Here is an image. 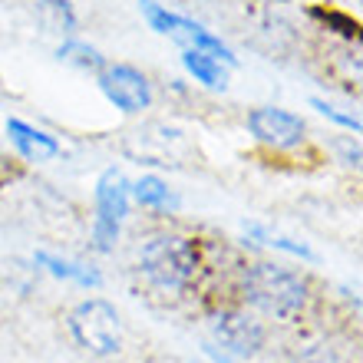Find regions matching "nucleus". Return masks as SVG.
<instances>
[{
  "label": "nucleus",
  "mask_w": 363,
  "mask_h": 363,
  "mask_svg": "<svg viewBox=\"0 0 363 363\" xmlns=\"http://www.w3.org/2000/svg\"><path fill=\"white\" fill-rule=\"evenodd\" d=\"M37 20L50 37H73L77 33V13L69 0H37Z\"/></svg>",
  "instance_id": "9d476101"
},
{
  "label": "nucleus",
  "mask_w": 363,
  "mask_h": 363,
  "mask_svg": "<svg viewBox=\"0 0 363 363\" xmlns=\"http://www.w3.org/2000/svg\"><path fill=\"white\" fill-rule=\"evenodd\" d=\"M99 86H103V93L109 96L123 113H143V109H149V103H152V86H149V79L133 67L103 69Z\"/></svg>",
  "instance_id": "423d86ee"
},
{
  "label": "nucleus",
  "mask_w": 363,
  "mask_h": 363,
  "mask_svg": "<svg viewBox=\"0 0 363 363\" xmlns=\"http://www.w3.org/2000/svg\"><path fill=\"white\" fill-rule=\"evenodd\" d=\"M182 63H185V69H189L199 83H205V86H211V89H225V86H228V73H225V67H221V60L211 57V53H205V50L185 47Z\"/></svg>",
  "instance_id": "9b49d317"
},
{
  "label": "nucleus",
  "mask_w": 363,
  "mask_h": 363,
  "mask_svg": "<svg viewBox=\"0 0 363 363\" xmlns=\"http://www.w3.org/2000/svg\"><path fill=\"white\" fill-rule=\"evenodd\" d=\"M133 195L143 205H149V208H165V205H172V195H169V185H165L162 179H155V175H145V179H139L133 185Z\"/></svg>",
  "instance_id": "4468645a"
},
{
  "label": "nucleus",
  "mask_w": 363,
  "mask_h": 363,
  "mask_svg": "<svg viewBox=\"0 0 363 363\" xmlns=\"http://www.w3.org/2000/svg\"><path fill=\"white\" fill-rule=\"evenodd\" d=\"M245 294L274 317H297L307 304V284L281 264H255L245 274Z\"/></svg>",
  "instance_id": "f257e3e1"
},
{
  "label": "nucleus",
  "mask_w": 363,
  "mask_h": 363,
  "mask_svg": "<svg viewBox=\"0 0 363 363\" xmlns=\"http://www.w3.org/2000/svg\"><path fill=\"white\" fill-rule=\"evenodd\" d=\"M311 106H314L317 113L320 116H327V119H334V123H340V125H347V129H360V119H357V116H344L340 113V109H334V106H327L324 99H311Z\"/></svg>",
  "instance_id": "dca6fc26"
},
{
  "label": "nucleus",
  "mask_w": 363,
  "mask_h": 363,
  "mask_svg": "<svg viewBox=\"0 0 363 363\" xmlns=\"http://www.w3.org/2000/svg\"><path fill=\"white\" fill-rule=\"evenodd\" d=\"M139 4H143V13H145V20L152 23V30L165 33V37H172L175 43H182V47L205 50V53L225 60V63H238L235 53H231L218 37H211L205 27H199V23H191V20H185V17H175V13H169V10L159 7L155 0H139Z\"/></svg>",
  "instance_id": "39448f33"
},
{
  "label": "nucleus",
  "mask_w": 363,
  "mask_h": 363,
  "mask_svg": "<svg viewBox=\"0 0 363 363\" xmlns=\"http://www.w3.org/2000/svg\"><path fill=\"white\" fill-rule=\"evenodd\" d=\"M199 255L189 238L182 235H159L143 248V271L155 287L162 291H182L195 277Z\"/></svg>",
  "instance_id": "f03ea898"
},
{
  "label": "nucleus",
  "mask_w": 363,
  "mask_h": 363,
  "mask_svg": "<svg viewBox=\"0 0 363 363\" xmlns=\"http://www.w3.org/2000/svg\"><path fill=\"white\" fill-rule=\"evenodd\" d=\"M96 248L109 251L113 241L119 238V221L129 211V182L119 169H106L99 185H96Z\"/></svg>",
  "instance_id": "20e7f679"
},
{
  "label": "nucleus",
  "mask_w": 363,
  "mask_h": 363,
  "mask_svg": "<svg viewBox=\"0 0 363 363\" xmlns=\"http://www.w3.org/2000/svg\"><path fill=\"white\" fill-rule=\"evenodd\" d=\"M60 60H63V63H73V67H79V69H89V73H99V69H106V60L99 57L93 47H86V43H77V40H67V43L60 47Z\"/></svg>",
  "instance_id": "ddd939ff"
},
{
  "label": "nucleus",
  "mask_w": 363,
  "mask_h": 363,
  "mask_svg": "<svg viewBox=\"0 0 363 363\" xmlns=\"http://www.w3.org/2000/svg\"><path fill=\"white\" fill-rule=\"evenodd\" d=\"M297 363H337V357L327 350V347H314V350H307V354L297 357Z\"/></svg>",
  "instance_id": "f3484780"
},
{
  "label": "nucleus",
  "mask_w": 363,
  "mask_h": 363,
  "mask_svg": "<svg viewBox=\"0 0 363 363\" xmlns=\"http://www.w3.org/2000/svg\"><path fill=\"white\" fill-rule=\"evenodd\" d=\"M211 330L225 344V350H231L235 357L258 354L264 344V327L248 314H218L211 320Z\"/></svg>",
  "instance_id": "6e6552de"
},
{
  "label": "nucleus",
  "mask_w": 363,
  "mask_h": 363,
  "mask_svg": "<svg viewBox=\"0 0 363 363\" xmlns=\"http://www.w3.org/2000/svg\"><path fill=\"white\" fill-rule=\"evenodd\" d=\"M7 135H10V143L20 149V155L30 159V162H50V159H57V152H60V145L53 135L40 133V129L20 123V119H7Z\"/></svg>",
  "instance_id": "1a4fd4ad"
},
{
  "label": "nucleus",
  "mask_w": 363,
  "mask_h": 363,
  "mask_svg": "<svg viewBox=\"0 0 363 363\" xmlns=\"http://www.w3.org/2000/svg\"><path fill=\"white\" fill-rule=\"evenodd\" d=\"M37 264H43L53 277H67V281H77V284H83V287H99V281H103L96 271L83 268L77 261H63V258H57V255H47V251H37Z\"/></svg>",
  "instance_id": "f8f14e48"
},
{
  "label": "nucleus",
  "mask_w": 363,
  "mask_h": 363,
  "mask_svg": "<svg viewBox=\"0 0 363 363\" xmlns=\"http://www.w3.org/2000/svg\"><path fill=\"white\" fill-rule=\"evenodd\" d=\"M251 235H258L264 245H271V248H284V251H291V255H301V258H307V261H314V251H307L304 245H297V241H287V238H274V235H268L264 228H258V225H251Z\"/></svg>",
  "instance_id": "2eb2a0df"
},
{
  "label": "nucleus",
  "mask_w": 363,
  "mask_h": 363,
  "mask_svg": "<svg viewBox=\"0 0 363 363\" xmlns=\"http://www.w3.org/2000/svg\"><path fill=\"white\" fill-rule=\"evenodd\" d=\"M69 330L79 347H86L96 357H109L123 347V320L113 304L106 301H83L69 314Z\"/></svg>",
  "instance_id": "7ed1b4c3"
},
{
  "label": "nucleus",
  "mask_w": 363,
  "mask_h": 363,
  "mask_svg": "<svg viewBox=\"0 0 363 363\" xmlns=\"http://www.w3.org/2000/svg\"><path fill=\"white\" fill-rule=\"evenodd\" d=\"M251 133L258 135L264 145H274V149H291L304 139V123L297 116L284 113V109H274V106H261L248 116Z\"/></svg>",
  "instance_id": "0eeeda50"
}]
</instances>
